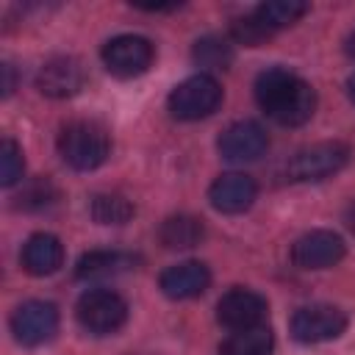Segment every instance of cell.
I'll use <instances>...</instances> for the list:
<instances>
[{"label":"cell","mask_w":355,"mask_h":355,"mask_svg":"<svg viewBox=\"0 0 355 355\" xmlns=\"http://www.w3.org/2000/svg\"><path fill=\"white\" fill-rule=\"evenodd\" d=\"M255 103L277 125L297 128L313 116L316 92L297 72L286 67H269L255 80Z\"/></svg>","instance_id":"cell-1"},{"label":"cell","mask_w":355,"mask_h":355,"mask_svg":"<svg viewBox=\"0 0 355 355\" xmlns=\"http://www.w3.org/2000/svg\"><path fill=\"white\" fill-rule=\"evenodd\" d=\"M3 72H6V83H3V94L8 97V94L14 92V72H11V64H6V67H3Z\"/></svg>","instance_id":"cell-25"},{"label":"cell","mask_w":355,"mask_h":355,"mask_svg":"<svg viewBox=\"0 0 355 355\" xmlns=\"http://www.w3.org/2000/svg\"><path fill=\"white\" fill-rule=\"evenodd\" d=\"M216 147H219V155L230 164H250V161H258L266 147H269V136L266 130L252 122V119H239L233 125H227L222 130V136L216 139Z\"/></svg>","instance_id":"cell-10"},{"label":"cell","mask_w":355,"mask_h":355,"mask_svg":"<svg viewBox=\"0 0 355 355\" xmlns=\"http://www.w3.org/2000/svg\"><path fill=\"white\" fill-rule=\"evenodd\" d=\"M349 161V147L344 141H316L297 150L286 164V178L291 183H316L341 172Z\"/></svg>","instance_id":"cell-4"},{"label":"cell","mask_w":355,"mask_h":355,"mask_svg":"<svg viewBox=\"0 0 355 355\" xmlns=\"http://www.w3.org/2000/svg\"><path fill=\"white\" fill-rule=\"evenodd\" d=\"M288 330L300 344L333 341L347 330V313L336 305H327V302L302 305V308L294 311V316L288 322Z\"/></svg>","instance_id":"cell-6"},{"label":"cell","mask_w":355,"mask_h":355,"mask_svg":"<svg viewBox=\"0 0 355 355\" xmlns=\"http://www.w3.org/2000/svg\"><path fill=\"white\" fill-rule=\"evenodd\" d=\"M311 11L308 3H300V0H269V3H261L255 6L252 17L269 31V33H277L294 22H300L305 14Z\"/></svg>","instance_id":"cell-18"},{"label":"cell","mask_w":355,"mask_h":355,"mask_svg":"<svg viewBox=\"0 0 355 355\" xmlns=\"http://www.w3.org/2000/svg\"><path fill=\"white\" fill-rule=\"evenodd\" d=\"M22 269L33 277H47L55 275L64 266V244L53 233H33L22 244Z\"/></svg>","instance_id":"cell-15"},{"label":"cell","mask_w":355,"mask_h":355,"mask_svg":"<svg viewBox=\"0 0 355 355\" xmlns=\"http://www.w3.org/2000/svg\"><path fill=\"white\" fill-rule=\"evenodd\" d=\"M89 211H92V219L100 225H125L133 216L130 200H125L122 194H111V191L94 194L89 202Z\"/></svg>","instance_id":"cell-21"},{"label":"cell","mask_w":355,"mask_h":355,"mask_svg":"<svg viewBox=\"0 0 355 355\" xmlns=\"http://www.w3.org/2000/svg\"><path fill=\"white\" fill-rule=\"evenodd\" d=\"M347 92H349V97H352V103H355V75L347 80Z\"/></svg>","instance_id":"cell-28"},{"label":"cell","mask_w":355,"mask_h":355,"mask_svg":"<svg viewBox=\"0 0 355 355\" xmlns=\"http://www.w3.org/2000/svg\"><path fill=\"white\" fill-rule=\"evenodd\" d=\"M158 286L169 300H194L211 286V272L200 261H180L161 272Z\"/></svg>","instance_id":"cell-14"},{"label":"cell","mask_w":355,"mask_h":355,"mask_svg":"<svg viewBox=\"0 0 355 355\" xmlns=\"http://www.w3.org/2000/svg\"><path fill=\"white\" fill-rule=\"evenodd\" d=\"M8 327L22 347H39L58 330V308L47 300H25L14 308Z\"/></svg>","instance_id":"cell-8"},{"label":"cell","mask_w":355,"mask_h":355,"mask_svg":"<svg viewBox=\"0 0 355 355\" xmlns=\"http://www.w3.org/2000/svg\"><path fill=\"white\" fill-rule=\"evenodd\" d=\"M255 197H258V186L244 172H225L208 189V202L219 214H241L255 202Z\"/></svg>","instance_id":"cell-13"},{"label":"cell","mask_w":355,"mask_h":355,"mask_svg":"<svg viewBox=\"0 0 355 355\" xmlns=\"http://www.w3.org/2000/svg\"><path fill=\"white\" fill-rule=\"evenodd\" d=\"M266 313H269V305L266 300L252 291V288H230L219 297L216 302V322L227 330H250V327H258L266 322Z\"/></svg>","instance_id":"cell-9"},{"label":"cell","mask_w":355,"mask_h":355,"mask_svg":"<svg viewBox=\"0 0 355 355\" xmlns=\"http://www.w3.org/2000/svg\"><path fill=\"white\" fill-rule=\"evenodd\" d=\"M22 172H25V158H22V147L14 141V139H3L0 144V183L8 189L14 183L22 180Z\"/></svg>","instance_id":"cell-22"},{"label":"cell","mask_w":355,"mask_h":355,"mask_svg":"<svg viewBox=\"0 0 355 355\" xmlns=\"http://www.w3.org/2000/svg\"><path fill=\"white\" fill-rule=\"evenodd\" d=\"M136 255L122 252V250H92L86 255H80L78 266H75V277L78 280H100V277H114L122 275L128 269L136 266Z\"/></svg>","instance_id":"cell-16"},{"label":"cell","mask_w":355,"mask_h":355,"mask_svg":"<svg viewBox=\"0 0 355 355\" xmlns=\"http://www.w3.org/2000/svg\"><path fill=\"white\" fill-rule=\"evenodd\" d=\"M219 103H222V86L208 72H197L180 80L169 92V100H166L169 114L183 122H197V119L211 116L219 108Z\"/></svg>","instance_id":"cell-3"},{"label":"cell","mask_w":355,"mask_h":355,"mask_svg":"<svg viewBox=\"0 0 355 355\" xmlns=\"http://www.w3.org/2000/svg\"><path fill=\"white\" fill-rule=\"evenodd\" d=\"M347 225H349V230L355 233V202H352L349 211H347Z\"/></svg>","instance_id":"cell-27"},{"label":"cell","mask_w":355,"mask_h":355,"mask_svg":"<svg viewBox=\"0 0 355 355\" xmlns=\"http://www.w3.org/2000/svg\"><path fill=\"white\" fill-rule=\"evenodd\" d=\"M158 239L166 250H191L205 239V225L200 216L178 214L164 219V225L158 227Z\"/></svg>","instance_id":"cell-17"},{"label":"cell","mask_w":355,"mask_h":355,"mask_svg":"<svg viewBox=\"0 0 355 355\" xmlns=\"http://www.w3.org/2000/svg\"><path fill=\"white\" fill-rule=\"evenodd\" d=\"M78 324L92 336H111L128 322V302L111 288H89L75 302Z\"/></svg>","instance_id":"cell-5"},{"label":"cell","mask_w":355,"mask_h":355,"mask_svg":"<svg viewBox=\"0 0 355 355\" xmlns=\"http://www.w3.org/2000/svg\"><path fill=\"white\" fill-rule=\"evenodd\" d=\"M275 349V336L266 324L250 327V330H236L230 333L222 347L219 355H272Z\"/></svg>","instance_id":"cell-19"},{"label":"cell","mask_w":355,"mask_h":355,"mask_svg":"<svg viewBox=\"0 0 355 355\" xmlns=\"http://www.w3.org/2000/svg\"><path fill=\"white\" fill-rule=\"evenodd\" d=\"M344 239L333 230H311L302 233L291 247V261L300 269H330L344 258Z\"/></svg>","instance_id":"cell-11"},{"label":"cell","mask_w":355,"mask_h":355,"mask_svg":"<svg viewBox=\"0 0 355 355\" xmlns=\"http://www.w3.org/2000/svg\"><path fill=\"white\" fill-rule=\"evenodd\" d=\"M344 50H347V55H349V58H355V31L347 36V42H344Z\"/></svg>","instance_id":"cell-26"},{"label":"cell","mask_w":355,"mask_h":355,"mask_svg":"<svg viewBox=\"0 0 355 355\" xmlns=\"http://www.w3.org/2000/svg\"><path fill=\"white\" fill-rule=\"evenodd\" d=\"M191 58L202 69H227L233 64V44L222 36H202L194 42Z\"/></svg>","instance_id":"cell-20"},{"label":"cell","mask_w":355,"mask_h":355,"mask_svg":"<svg viewBox=\"0 0 355 355\" xmlns=\"http://www.w3.org/2000/svg\"><path fill=\"white\" fill-rule=\"evenodd\" d=\"M58 155L67 166L78 172H92L103 166L111 155V136L94 119H75L67 122L58 133Z\"/></svg>","instance_id":"cell-2"},{"label":"cell","mask_w":355,"mask_h":355,"mask_svg":"<svg viewBox=\"0 0 355 355\" xmlns=\"http://www.w3.org/2000/svg\"><path fill=\"white\" fill-rule=\"evenodd\" d=\"M100 55H103V64H105V69L111 75H116V78H139L153 67L155 50L150 44V39H144V36L122 33V36L108 39L103 44Z\"/></svg>","instance_id":"cell-7"},{"label":"cell","mask_w":355,"mask_h":355,"mask_svg":"<svg viewBox=\"0 0 355 355\" xmlns=\"http://www.w3.org/2000/svg\"><path fill=\"white\" fill-rule=\"evenodd\" d=\"M47 189H50V183L44 180V183H36V186H31L19 200H22V205L25 208H44L47 202H53L50 197H55V194H47Z\"/></svg>","instance_id":"cell-24"},{"label":"cell","mask_w":355,"mask_h":355,"mask_svg":"<svg viewBox=\"0 0 355 355\" xmlns=\"http://www.w3.org/2000/svg\"><path fill=\"white\" fill-rule=\"evenodd\" d=\"M230 33H233V39H236L239 44H247V47H258V44H263V42L272 36V33L252 17V14L236 19L233 28H230Z\"/></svg>","instance_id":"cell-23"},{"label":"cell","mask_w":355,"mask_h":355,"mask_svg":"<svg viewBox=\"0 0 355 355\" xmlns=\"http://www.w3.org/2000/svg\"><path fill=\"white\" fill-rule=\"evenodd\" d=\"M83 83H86V72H83L80 61L72 55H55V58L44 61L36 72V89L44 97H55V100L78 94L83 89Z\"/></svg>","instance_id":"cell-12"}]
</instances>
